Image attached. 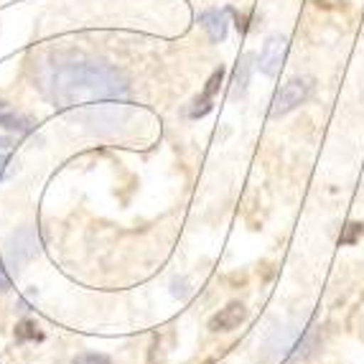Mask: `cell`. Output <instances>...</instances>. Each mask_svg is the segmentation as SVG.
Instances as JSON below:
<instances>
[{
	"label": "cell",
	"instance_id": "obj_1",
	"mask_svg": "<svg viewBox=\"0 0 364 364\" xmlns=\"http://www.w3.org/2000/svg\"><path fill=\"white\" fill-rule=\"evenodd\" d=\"M43 92L56 107L125 102L130 95L128 79L102 61H72L49 69L43 77Z\"/></svg>",
	"mask_w": 364,
	"mask_h": 364
},
{
	"label": "cell",
	"instance_id": "obj_2",
	"mask_svg": "<svg viewBox=\"0 0 364 364\" xmlns=\"http://www.w3.org/2000/svg\"><path fill=\"white\" fill-rule=\"evenodd\" d=\"M318 336L311 326H283L275 328L262 346V362L265 364H291L306 359L316 352Z\"/></svg>",
	"mask_w": 364,
	"mask_h": 364
},
{
	"label": "cell",
	"instance_id": "obj_3",
	"mask_svg": "<svg viewBox=\"0 0 364 364\" xmlns=\"http://www.w3.org/2000/svg\"><path fill=\"white\" fill-rule=\"evenodd\" d=\"M41 250V237L33 227H18L16 232H11L3 245V260H6L8 270L18 273L21 267L28 265Z\"/></svg>",
	"mask_w": 364,
	"mask_h": 364
},
{
	"label": "cell",
	"instance_id": "obj_4",
	"mask_svg": "<svg viewBox=\"0 0 364 364\" xmlns=\"http://www.w3.org/2000/svg\"><path fill=\"white\" fill-rule=\"evenodd\" d=\"M314 95V79L311 77H293L286 85L275 92L273 102H270V117H280L293 112L296 107L306 102Z\"/></svg>",
	"mask_w": 364,
	"mask_h": 364
},
{
	"label": "cell",
	"instance_id": "obj_5",
	"mask_svg": "<svg viewBox=\"0 0 364 364\" xmlns=\"http://www.w3.org/2000/svg\"><path fill=\"white\" fill-rule=\"evenodd\" d=\"M130 117L133 109L125 102H100L97 107H90L85 112V122L97 133H117L122 125H128Z\"/></svg>",
	"mask_w": 364,
	"mask_h": 364
},
{
	"label": "cell",
	"instance_id": "obj_6",
	"mask_svg": "<svg viewBox=\"0 0 364 364\" xmlns=\"http://www.w3.org/2000/svg\"><path fill=\"white\" fill-rule=\"evenodd\" d=\"M286 51H288V38L286 36H270L265 41L260 51V72L265 77H278L283 61H286Z\"/></svg>",
	"mask_w": 364,
	"mask_h": 364
},
{
	"label": "cell",
	"instance_id": "obj_7",
	"mask_svg": "<svg viewBox=\"0 0 364 364\" xmlns=\"http://www.w3.org/2000/svg\"><path fill=\"white\" fill-rule=\"evenodd\" d=\"M245 318H247V309H245V304H240V301H232V304H227L225 309H219L217 314L209 318V328L212 331H235V328H240V323H245Z\"/></svg>",
	"mask_w": 364,
	"mask_h": 364
},
{
	"label": "cell",
	"instance_id": "obj_8",
	"mask_svg": "<svg viewBox=\"0 0 364 364\" xmlns=\"http://www.w3.org/2000/svg\"><path fill=\"white\" fill-rule=\"evenodd\" d=\"M199 23L204 26V31H207L209 41L219 43L227 38V31H230V11L227 8H209V11H204L199 16Z\"/></svg>",
	"mask_w": 364,
	"mask_h": 364
},
{
	"label": "cell",
	"instance_id": "obj_9",
	"mask_svg": "<svg viewBox=\"0 0 364 364\" xmlns=\"http://www.w3.org/2000/svg\"><path fill=\"white\" fill-rule=\"evenodd\" d=\"M222 77H225V69L219 67L217 72L209 77V82H207V87H204V92H201L199 97L191 102V107H188V117L191 120H196V117H204L209 112V109L214 107V95H217V90H219V85H222Z\"/></svg>",
	"mask_w": 364,
	"mask_h": 364
},
{
	"label": "cell",
	"instance_id": "obj_10",
	"mask_svg": "<svg viewBox=\"0 0 364 364\" xmlns=\"http://www.w3.org/2000/svg\"><path fill=\"white\" fill-rule=\"evenodd\" d=\"M0 128L11 130V133L26 135L31 130V120L23 115H18L8 102H0Z\"/></svg>",
	"mask_w": 364,
	"mask_h": 364
},
{
	"label": "cell",
	"instance_id": "obj_11",
	"mask_svg": "<svg viewBox=\"0 0 364 364\" xmlns=\"http://www.w3.org/2000/svg\"><path fill=\"white\" fill-rule=\"evenodd\" d=\"M250 72H252V54L242 56L240 67H237V72H235V87H232V97H242L245 92H247Z\"/></svg>",
	"mask_w": 364,
	"mask_h": 364
},
{
	"label": "cell",
	"instance_id": "obj_12",
	"mask_svg": "<svg viewBox=\"0 0 364 364\" xmlns=\"http://www.w3.org/2000/svg\"><path fill=\"white\" fill-rule=\"evenodd\" d=\"M43 334L38 331L36 321L31 318H23V321L16 323V341H41Z\"/></svg>",
	"mask_w": 364,
	"mask_h": 364
},
{
	"label": "cell",
	"instance_id": "obj_13",
	"mask_svg": "<svg viewBox=\"0 0 364 364\" xmlns=\"http://www.w3.org/2000/svg\"><path fill=\"white\" fill-rule=\"evenodd\" d=\"M362 235H364V225H359V222H349V225L344 227V232L339 235V245H344V247L357 245Z\"/></svg>",
	"mask_w": 364,
	"mask_h": 364
},
{
	"label": "cell",
	"instance_id": "obj_14",
	"mask_svg": "<svg viewBox=\"0 0 364 364\" xmlns=\"http://www.w3.org/2000/svg\"><path fill=\"white\" fill-rule=\"evenodd\" d=\"M72 364H112V359L100 352H85V354H79V357H74Z\"/></svg>",
	"mask_w": 364,
	"mask_h": 364
},
{
	"label": "cell",
	"instance_id": "obj_15",
	"mask_svg": "<svg viewBox=\"0 0 364 364\" xmlns=\"http://www.w3.org/2000/svg\"><path fill=\"white\" fill-rule=\"evenodd\" d=\"M6 291H11V275H8L6 260L0 255V293H6Z\"/></svg>",
	"mask_w": 364,
	"mask_h": 364
},
{
	"label": "cell",
	"instance_id": "obj_16",
	"mask_svg": "<svg viewBox=\"0 0 364 364\" xmlns=\"http://www.w3.org/2000/svg\"><path fill=\"white\" fill-rule=\"evenodd\" d=\"M6 171H8V156L0 153V183H3V178H6Z\"/></svg>",
	"mask_w": 364,
	"mask_h": 364
},
{
	"label": "cell",
	"instance_id": "obj_17",
	"mask_svg": "<svg viewBox=\"0 0 364 364\" xmlns=\"http://www.w3.org/2000/svg\"><path fill=\"white\" fill-rule=\"evenodd\" d=\"M8 146H11V143H8L6 138H0V148H8Z\"/></svg>",
	"mask_w": 364,
	"mask_h": 364
}]
</instances>
